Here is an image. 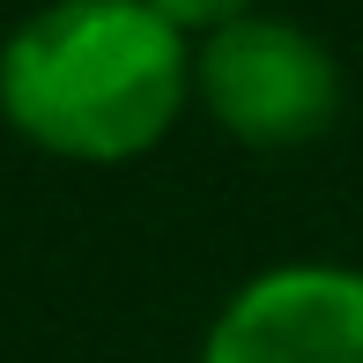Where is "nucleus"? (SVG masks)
Here are the masks:
<instances>
[{
	"instance_id": "nucleus-1",
	"label": "nucleus",
	"mask_w": 363,
	"mask_h": 363,
	"mask_svg": "<svg viewBox=\"0 0 363 363\" xmlns=\"http://www.w3.org/2000/svg\"><path fill=\"white\" fill-rule=\"evenodd\" d=\"M186 38L148 0H52L0 45V111L67 163H134L178 126Z\"/></svg>"
},
{
	"instance_id": "nucleus-2",
	"label": "nucleus",
	"mask_w": 363,
	"mask_h": 363,
	"mask_svg": "<svg viewBox=\"0 0 363 363\" xmlns=\"http://www.w3.org/2000/svg\"><path fill=\"white\" fill-rule=\"evenodd\" d=\"M193 89L216 111L223 134L245 148H296L326 134L341 111V67L311 30L274 23V15H245V23L201 38L193 60Z\"/></svg>"
},
{
	"instance_id": "nucleus-3",
	"label": "nucleus",
	"mask_w": 363,
	"mask_h": 363,
	"mask_svg": "<svg viewBox=\"0 0 363 363\" xmlns=\"http://www.w3.org/2000/svg\"><path fill=\"white\" fill-rule=\"evenodd\" d=\"M201 363H363V274L274 267L245 282L216 311Z\"/></svg>"
},
{
	"instance_id": "nucleus-4",
	"label": "nucleus",
	"mask_w": 363,
	"mask_h": 363,
	"mask_svg": "<svg viewBox=\"0 0 363 363\" xmlns=\"http://www.w3.org/2000/svg\"><path fill=\"white\" fill-rule=\"evenodd\" d=\"M148 8H156L178 38H216V30H230V23L252 15V0H148Z\"/></svg>"
}]
</instances>
